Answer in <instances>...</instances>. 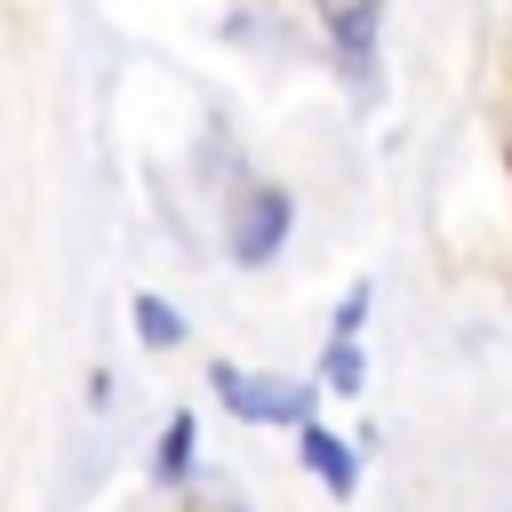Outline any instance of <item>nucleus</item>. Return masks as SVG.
<instances>
[{
  "instance_id": "6",
  "label": "nucleus",
  "mask_w": 512,
  "mask_h": 512,
  "mask_svg": "<svg viewBox=\"0 0 512 512\" xmlns=\"http://www.w3.org/2000/svg\"><path fill=\"white\" fill-rule=\"evenodd\" d=\"M136 328H144V344H176V336H184V320H176L160 296H136Z\"/></svg>"
},
{
  "instance_id": "4",
  "label": "nucleus",
  "mask_w": 512,
  "mask_h": 512,
  "mask_svg": "<svg viewBox=\"0 0 512 512\" xmlns=\"http://www.w3.org/2000/svg\"><path fill=\"white\" fill-rule=\"evenodd\" d=\"M304 464H312L336 496H352V488H360V464H352V448H344L336 432H304Z\"/></svg>"
},
{
  "instance_id": "2",
  "label": "nucleus",
  "mask_w": 512,
  "mask_h": 512,
  "mask_svg": "<svg viewBox=\"0 0 512 512\" xmlns=\"http://www.w3.org/2000/svg\"><path fill=\"white\" fill-rule=\"evenodd\" d=\"M280 240H288V192H280V184H256V192L240 200V216H232V256H240V264H264Z\"/></svg>"
},
{
  "instance_id": "7",
  "label": "nucleus",
  "mask_w": 512,
  "mask_h": 512,
  "mask_svg": "<svg viewBox=\"0 0 512 512\" xmlns=\"http://www.w3.org/2000/svg\"><path fill=\"white\" fill-rule=\"evenodd\" d=\"M192 512H232V504H192Z\"/></svg>"
},
{
  "instance_id": "3",
  "label": "nucleus",
  "mask_w": 512,
  "mask_h": 512,
  "mask_svg": "<svg viewBox=\"0 0 512 512\" xmlns=\"http://www.w3.org/2000/svg\"><path fill=\"white\" fill-rule=\"evenodd\" d=\"M376 8H384V0H320V24L336 32L344 64H368V56H376Z\"/></svg>"
},
{
  "instance_id": "5",
  "label": "nucleus",
  "mask_w": 512,
  "mask_h": 512,
  "mask_svg": "<svg viewBox=\"0 0 512 512\" xmlns=\"http://www.w3.org/2000/svg\"><path fill=\"white\" fill-rule=\"evenodd\" d=\"M192 448H200V432H192V416H168V440H160V480H184V464H192Z\"/></svg>"
},
{
  "instance_id": "8",
  "label": "nucleus",
  "mask_w": 512,
  "mask_h": 512,
  "mask_svg": "<svg viewBox=\"0 0 512 512\" xmlns=\"http://www.w3.org/2000/svg\"><path fill=\"white\" fill-rule=\"evenodd\" d=\"M504 160H512V144H504Z\"/></svg>"
},
{
  "instance_id": "1",
  "label": "nucleus",
  "mask_w": 512,
  "mask_h": 512,
  "mask_svg": "<svg viewBox=\"0 0 512 512\" xmlns=\"http://www.w3.org/2000/svg\"><path fill=\"white\" fill-rule=\"evenodd\" d=\"M208 384L224 392V408H232V416H256V424H296V416H304V400H312L304 384H280V376H240V368H216Z\"/></svg>"
}]
</instances>
